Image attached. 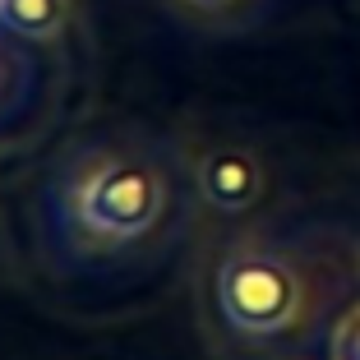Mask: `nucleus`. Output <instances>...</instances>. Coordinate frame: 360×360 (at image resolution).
<instances>
[{"label":"nucleus","instance_id":"7ed1b4c3","mask_svg":"<svg viewBox=\"0 0 360 360\" xmlns=\"http://www.w3.org/2000/svg\"><path fill=\"white\" fill-rule=\"evenodd\" d=\"M264 162L240 143H217L194 162V194L217 217H240L264 199Z\"/></svg>","mask_w":360,"mask_h":360},{"label":"nucleus","instance_id":"20e7f679","mask_svg":"<svg viewBox=\"0 0 360 360\" xmlns=\"http://www.w3.org/2000/svg\"><path fill=\"white\" fill-rule=\"evenodd\" d=\"M70 19V0H0V23L19 37H56Z\"/></svg>","mask_w":360,"mask_h":360},{"label":"nucleus","instance_id":"f03ea898","mask_svg":"<svg viewBox=\"0 0 360 360\" xmlns=\"http://www.w3.org/2000/svg\"><path fill=\"white\" fill-rule=\"evenodd\" d=\"M314 273L282 240H231L208 268V309L236 342L268 347L296 338L314 319Z\"/></svg>","mask_w":360,"mask_h":360},{"label":"nucleus","instance_id":"423d86ee","mask_svg":"<svg viewBox=\"0 0 360 360\" xmlns=\"http://www.w3.org/2000/svg\"><path fill=\"white\" fill-rule=\"evenodd\" d=\"M194 5H203V10H217V5H231V0H194Z\"/></svg>","mask_w":360,"mask_h":360},{"label":"nucleus","instance_id":"f257e3e1","mask_svg":"<svg viewBox=\"0 0 360 360\" xmlns=\"http://www.w3.org/2000/svg\"><path fill=\"white\" fill-rule=\"evenodd\" d=\"M180 231V185L153 153L106 148L42 194L37 245L65 268H111Z\"/></svg>","mask_w":360,"mask_h":360},{"label":"nucleus","instance_id":"39448f33","mask_svg":"<svg viewBox=\"0 0 360 360\" xmlns=\"http://www.w3.org/2000/svg\"><path fill=\"white\" fill-rule=\"evenodd\" d=\"M328 351H333V360H360V305H351L347 314L333 323Z\"/></svg>","mask_w":360,"mask_h":360}]
</instances>
